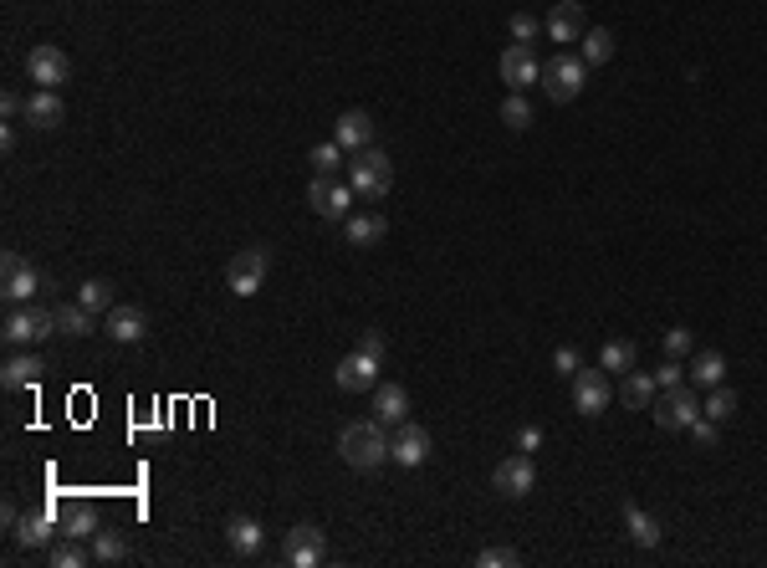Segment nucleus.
<instances>
[{"label":"nucleus","instance_id":"obj_19","mask_svg":"<svg viewBox=\"0 0 767 568\" xmlns=\"http://www.w3.org/2000/svg\"><path fill=\"white\" fill-rule=\"evenodd\" d=\"M333 139L348 149V154H358V149H369L374 144V118L364 113V108H348L338 123H333Z\"/></svg>","mask_w":767,"mask_h":568},{"label":"nucleus","instance_id":"obj_42","mask_svg":"<svg viewBox=\"0 0 767 568\" xmlns=\"http://www.w3.org/2000/svg\"><path fill=\"white\" fill-rule=\"evenodd\" d=\"M716 435H721V425H716L711 415H696V425H691V441H696V446H716Z\"/></svg>","mask_w":767,"mask_h":568},{"label":"nucleus","instance_id":"obj_47","mask_svg":"<svg viewBox=\"0 0 767 568\" xmlns=\"http://www.w3.org/2000/svg\"><path fill=\"white\" fill-rule=\"evenodd\" d=\"M0 522H6V528H16V522H21V512H16V502H6V507H0Z\"/></svg>","mask_w":767,"mask_h":568},{"label":"nucleus","instance_id":"obj_1","mask_svg":"<svg viewBox=\"0 0 767 568\" xmlns=\"http://www.w3.org/2000/svg\"><path fill=\"white\" fill-rule=\"evenodd\" d=\"M338 456L353 466V471H379L389 461V425L384 420H348L338 430Z\"/></svg>","mask_w":767,"mask_h":568},{"label":"nucleus","instance_id":"obj_10","mask_svg":"<svg viewBox=\"0 0 767 568\" xmlns=\"http://www.w3.org/2000/svg\"><path fill=\"white\" fill-rule=\"evenodd\" d=\"M496 72H502V82L512 87V93H527V87L543 77V62H537L532 41H512V47L502 52V62H496Z\"/></svg>","mask_w":767,"mask_h":568},{"label":"nucleus","instance_id":"obj_41","mask_svg":"<svg viewBox=\"0 0 767 568\" xmlns=\"http://www.w3.org/2000/svg\"><path fill=\"white\" fill-rule=\"evenodd\" d=\"M507 26H512V41H532L537 31H543V21H537V16H527V11H517Z\"/></svg>","mask_w":767,"mask_h":568},{"label":"nucleus","instance_id":"obj_26","mask_svg":"<svg viewBox=\"0 0 767 568\" xmlns=\"http://www.w3.org/2000/svg\"><path fill=\"white\" fill-rule=\"evenodd\" d=\"M624 528H629V538H635L640 548H660V538H665L660 522H655L640 502H624Z\"/></svg>","mask_w":767,"mask_h":568},{"label":"nucleus","instance_id":"obj_29","mask_svg":"<svg viewBox=\"0 0 767 568\" xmlns=\"http://www.w3.org/2000/svg\"><path fill=\"white\" fill-rule=\"evenodd\" d=\"M599 364H604L609 374H629V369H640V348L629 343V338H609V343L599 348Z\"/></svg>","mask_w":767,"mask_h":568},{"label":"nucleus","instance_id":"obj_14","mask_svg":"<svg viewBox=\"0 0 767 568\" xmlns=\"http://www.w3.org/2000/svg\"><path fill=\"white\" fill-rule=\"evenodd\" d=\"M379 369H384V359H369V354H358V348H353V354L333 369V379H338L343 395H369V389L379 384Z\"/></svg>","mask_w":767,"mask_h":568},{"label":"nucleus","instance_id":"obj_11","mask_svg":"<svg viewBox=\"0 0 767 568\" xmlns=\"http://www.w3.org/2000/svg\"><path fill=\"white\" fill-rule=\"evenodd\" d=\"M323 558H328L323 528H312V522H297V528L287 533V543H282V563H292V568H318Z\"/></svg>","mask_w":767,"mask_h":568},{"label":"nucleus","instance_id":"obj_27","mask_svg":"<svg viewBox=\"0 0 767 568\" xmlns=\"http://www.w3.org/2000/svg\"><path fill=\"white\" fill-rule=\"evenodd\" d=\"M11 538H16V548H47L52 543V517L47 512H21Z\"/></svg>","mask_w":767,"mask_h":568},{"label":"nucleus","instance_id":"obj_4","mask_svg":"<svg viewBox=\"0 0 767 568\" xmlns=\"http://www.w3.org/2000/svg\"><path fill=\"white\" fill-rule=\"evenodd\" d=\"M650 410H655V425L660 430H691L696 415H701V395H696V384L686 379V384H675V389H660Z\"/></svg>","mask_w":767,"mask_h":568},{"label":"nucleus","instance_id":"obj_24","mask_svg":"<svg viewBox=\"0 0 767 568\" xmlns=\"http://www.w3.org/2000/svg\"><path fill=\"white\" fill-rule=\"evenodd\" d=\"M343 231H348L353 246H379L389 236V221H384L379 210H358V215H348V221H343Z\"/></svg>","mask_w":767,"mask_h":568},{"label":"nucleus","instance_id":"obj_7","mask_svg":"<svg viewBox=\"0 0 767 568\" xmlns=\"http://www.w3.org/2000/svg\"><path fill=\"white\" fill-rule=\"evenodd\" d=\"M266 251L261 246H246V251H236L231 256V267H225V287H231L236 297H256L261 287H266Z\"/></svg>","mask_w":767,"mask_h":568},{"label":"nucleus","instance_id":"obj_13","mask_svg":"<svg viewBox=\"0 0 767 568\" xmlns=\"http://www.w3.org/2000/svg\"><path fill=\"white\" fill-rule=\"evenodd\" d=\"M0 272H6V287H0V292H6V302H11V308H26V302L36 297V287H41V272L31 267L26 256H16V251H6Z\"/></svg>","mask_w":767,"mask_h":568},{"label":"nucleus","instance_id":"obj_45","mask_svg":"<svg viewBox=\"0 0 767 568\" xmlns=\"http://www.w3.org/2000/svg\"><path fill=\"white\" fill-rule=\"evenodd\" d=\"M537 446H543V430H537V425H522V430H517V451L532 456Z\"/></svg>","mask_w":767,"mask_h":568},{"label":"nucleus","instance_id":"obj_12","mask_svg":"<svg viewBox=\"0 0 767 568\" xmlns=\"http://www.w3.org/2000/svg\"><path fill=\"white\" fill-rule=\"evenodd\" d=\"M26 77H31L36 87H52V93H57V87L72 77V57H67L62 47H31V52H26Z\"/></svg>","mask_w":767,"mask_h":568},{"label":"nucleus","instance_id":"obj_21","mask_svg":"<svg viewBox=\"0 0 767 568\" xmlns=\"http://www.w3.org/2000/svg\"><path fill=\"white\" fill-rule=\"evenodd\" d=\"M655 395H660L655 374H645V369H629V374H619V400H624L629 410H650V405H655Z\"/></svg>","mask_w":767,"mask_h":568},{"label":"nucleus","instance_id":"obj_16","mask_svg":"<svg viewBox=\"0 0 767 568\" xmlns=\"http://www.w3.org/2000/svg\"><path fill=\"white\" fill-rule=\"evenodd\" d=\"M103 333H108L113 343H144V338H149V313L139 308V302H113Z\"/></svg>","mask_w":767,"mask_h":568},{"label":"nucleus","instance_id":"obj_23","mask_svg":"<svg viewBox=\"0 0 767 568\" xmlns=\"http://www.w3.org/2000/svg\"><path fill=\"white\" fill-rule=\"evenodd\" d=\"M686 379H691L696 389H716V384H727V359H721L716 348H701V354H691V364H686Z\"/></svg>","mask_w":767,"mask_h":568},{"label":"nucleus","instance_id":"obj_43","mask_svg":"<svg viewBox=\"0 0 767 568\" xmlns=\"http://www.w3.org/2000/svg\"><path fill=\"white\" fill-rule=\"evenodd\" d=\"M358 354L384 359V333H379V328H364V333H358Z\"/></svg>","mask_w":767,"mask_h":568},{"label":"nucleus","instance_id":"obj_32","mask_svg":"<svg viewBox=\"0 0 767 568\" xmlns=\"http://www.w3.org/2000/svg\"><path fill=\"white\" fill-rule=\"evenodd\" d=\"M77 302L87 313H108L113 308V282H103V277H87L82 287H77Z\"/></svg>","mask_w":767,"mask_h":568},{"label":"nucleus","instance_id":"obj_31","mask_svg":"<svg viewBox=\"0 0 767 568\" xmlns=\"http://www.w3.org/2000/svg\"><path fill=\"white\" fill-rule=\"evenodd\" d=\"M578 41H583V52H578V57L589 62V67H604V62L614 57V31H604V26H599V31H583Z\"/></svg>","mask_w":767,"mask_h":568},{"label":"nucleus","instance_id":"obj_6","mask_svg":"<svg viewBox=\"0 0 767 568\" xmlns=\"http://www.w3.org/2000/svg\"><path fill=\"white\" fill-rule=\"evenodd\" d=\"M307 205L323 215V221H348L353 215V185L333 180V174H312L307 185Z\"/></svg>","mask_w":767,"mask_h":568},{"label":"nucleus","instance_id":"obj_44","mask_svg":"<svg viewBox=\"0 0 767 568\" xmlns=\"http://www.w3.org/2000/svg\"><path fill=\"white\" fill-rule=\"evenodd\" d=\"M553 369H558V374H568V379H573V374H578V369H583V359H578V348H558V354H553Z\"/></svg>","mask_w":767,"mask_h":568},{"label":"nucleus","instance_id":"obj_20","mask_svg":"<svg viewBox=\"0 0 767 568\" xmlns=\"http://www.w3.org/2000/svg\"><path fill=\"white\" fill-rule=\"evenodd\" d=\"M374 420L399 430L404 420H410V395H404L399 384H374Z\"/></svg>","mask_w":767,"mask_h":568},{"label":"nucleus","instance_id":"obj_2","mask_svg":"<svg viewBox=\"0 0 767 568\" xmlns=\"http://www.w3.org/2000/svg\"><path fill=\"white\" fill-rule=\"evenodd\" d=\"M348 185H353V195H364V200H384L394 190V164H389V154L374 149V144L358 149L348 159Z\"/></svg>","mask_w":767,"mask_h":568},{"label":"nucleus","instance_id":"obj_38","mask_svg":"<svg viewBox=\"0 0 767 568\" xmlns=\"http://www.w3.org/2000/svg\"><path fill=\"white\" fill-rule=\"evenodd\" d=\"M517 563H522L517 548H481L476 553V568H517Z\"/></svg>","mask_w":767,"mask_h":568},{"label":"nucleus","instance_id":"obj_5","mask_svg":"<svg viewBox=\"0 0 767 568\" xmlns=\"http://www.w3.org/2000/svg\"><path fill=\"white\" fill-rule=\"evenodd\" d=\"M0 333H6L11 348H36L47 333H57V313H47V308H11Z\"/></svg>","mask_w":767,"mask_h":568},{"label":"nucleus","instance_id":"obj_17","mask_svg":"<svg viewBox=\"0 0 767 568\" xmlns=\"http://www.w3.org/2000/svg\"><path fill=\"white\" fill-rule=\"evenodd\" d=\"M543 31H548V41H558V47L578 41L583 31H589V26H583V6H578V0H558V6L543 16Z\"/></svg>","mask_w":767,"mask_h":568},{"label":"nucleus","instance_id":"obj_30","mask_svg":"<svg viewBox=\"0 0 767 568\" xmlns=\"http://www.w3.org/2000/svg\"><path fill=\"white\" fill-rule=\"evenodd\" d=\"M52 313H57V333H67V338L93 333V313H87L82 302H62V308H52Z\"/></svg>","mask_w":767,"mask_h":568},{"label":"nucleus","instance_id":"obj_46","mask_svg":"<svg viewBox=\"0 0 767 568\" xmlns=\"http://www.w3.org/2000/svg\"><path fill=\"white\" fill-rule=\"evenodd\" d=\"M0 113H6V118H16V113H26V98H16V93H6V98H0Z\"/></svg>","mask_w":767,"mask_h":568},{"label":"nucleus","instance_id":"obj_22","mask_svg":"<svg viewBox=\"0 0 767 568\" xmlns=\"http://www.w3.org/2000/svg\"><path fill=\"white\" fill-rule=\"evenodd\" d=\"M62 113H67V108H62V93H52V87H36V93L26 98V113H21V118H26L31 128H57Z\"/></svg>","mask_w":767,"mask_h":568},{"label":"nucleus","instance_id":"obj_9","mask_svg":"<svg viewBox=\"0 0 767 568\" xmlns=\"http://www.w3.org/2000/svg\"><path fill=\"white\" fill-rule=\"evenodd\" d=\"M614 400V389H609V369L599 364V369H578L573 374V410L578 415H604V405Z\"/></svg>","mask_w":767,"mask_h":568},{"label":"nucleus","instance_id":"obj_39","mask_svg":"<svg viewBox=\"0 0 767 568\" xmlns=\"http://www.w3.org/2000/svg\"><path fill=\"white\" fill-rule=\"evenodd\" d=\"M665 354H670V359H691V354H696L691 328H670V333H665Z\"/></svg>","mask_w":767,"mask_h":568},{"label":"nucleus","instance_id":"obj_36","mask_svg":"<svg viewBox=\"0 0 767 568\" xmlns=\"http://www.w3.org/2000/svg\"><path fill=\"white\" fill-rule=\"evenodd\" d=\"M502 123H507V128H527V123H532V103H527V93H507V103H502Z\"/></svg>","mask_w":767,"mask_h":568},{"label":"nucleus","instance_id":"obj_34","mask_svg":"<svg viewBox=\"0 0 767 568\" xmlns=\"http://www.w3.org/2000/svg\"><path fill=\"white\" fill-rule=\"evenodd\" d=\"M52 568H87V563H93V553H87L82 548V538H62V543H52Z\"/></svg>","mask_w":767,"mask_h":568},{"label":"nucleus","instance_id":"obj_25","mask_svg":"<svg viewBox=\"0 0 767 568\" xmlns=\"http://www.w3.org/2000/svg\"><path fill=\"white\" fill-rule=\"evenodd\" d=\"M41 369H47V364H41L36 354L16 348V354L6 359V369H0V384H6V389H26V384H36V379H41Z\"/></svg>","mask_w":767,"mask_h":568},{"label":"nucleus","instance_id":"obj_15","mask_svg":"<svg viewBox=\"0 0 767 568\" xmlns=\"http://www.w3.org/2000/svg\"><path fill=\"white\" fill-rule=\"evenodd\" d=\"M491 487L502 492V497H512V502H517V497H527V492L537 487V466H532V456H522V451H517V456H507L502 466L491 471Z\"/></svg>","mask_w":767,"mask_h":568},{"label":"nucleus","instance_id":"obj_40","mask_svg":"<svg viewBox=\"0 0 767 568\" xmlns=\"http://www.w3.org/2000/svg\"><path fill=\"white\" fill-rule=\"evenodd\" d=\"M655 384H660V389H675V384H686V364L665 354V364L655 369Z\"/></svg>","mask_w":767,"mask_h":568},{"label":"nucleus","instance_id":"obj_8","mask_svg":"<svg viewBox=\"0 0 767 568\" xmlns=\"http://www.w3.org/2000/svg\"><path fill=\"white\" fill-rule=\"evenodd\" d=\"M430 430L425 425H415V420H404L394 435H389V461L394 466H404V471H415V466H425L430 461Z\"/></svg>","mask_w":767,"mask_h":568},{"label":"nucleus","instance_id":"obj_35","mask_svg":"<svg viewBox=\"0 0 767 568\" xmlns=\"http://www.w3.org/2000/svg\"><path fill=\"white\" fill-rule=\"evenodd\" d=\"M123 558H128V548L118 533H93V563H123Z\"/></svg>","mask_w":767,"mask_h":568},{"label":"nucleus","instance_id":"obj_28","mask_svg":"<svg viewBox=\"0 0 767 568\" xmlns=\"http://www.w3.org/2000/svg\"><path fill=\"white\" fill-rule=\"evenodd\" d=\"M98 533V507L93 502H67L62 512V538H93Z\"/></svg>","mask_w":767,"mask_h":568},{"label":"nucleus","instance_id":"obj_33","mask_svg":"<svg viewBox=\"0 0 767 568\" xmlns=\"http://www.w3.org/2000/svg\"><path fill=\"white\" fill-rule=\"evenodd\" d=\"M701 415H711L716 425H727L732 415H737V395L727 384H716V389H706V400H701Z\"/></svg>","mask_w":767,"mask_h":568},{"label":"nucleus","instance_id":"obj_3","mask_svg":"<svg viewBox=\"0 0 767 568\" xmlns=\"http://www.w3.org/2000/svg\"><path fill=\"white\" fill-rule=\"evenodd\" d=\"M543 93L553 98V103H573L578 93H583V82H589V62L583 57H573V52H558L553 62H543Z\"/></svg>","mask_w":767,"mask_h":568},{"label":"nucleus","instance_id":"obj_18","mask_svg":"<svg viewBox=\"0 0 767 568\" xmlns=\"http://www.w3.org/2000/svg\"><path fill=\"white\" fill-rule=\"evenodd\" d=\"M225 543H231L236 558H256V553L266 548V528H261L251 512H236L231 522H225Z\"/></svg>","mask_w":767,"mask_h":568},{"label":"nucleus","instance_id":"obj_37","mask_svg":"<svg viewBox=\"0 0 767 568\" xmlns=\"http://www.w3.org/2000/svg\"><path fill=\"white\" fill-rule=\"evenodd\" d=\"M307 159H312V169H318V174H333V169L343 164V144H338V139H333V144H312Z\"/></svg>","mask_w":767,"mask_h":568}]
</instances>
